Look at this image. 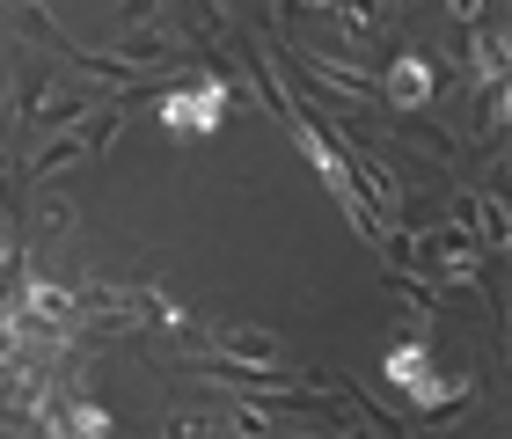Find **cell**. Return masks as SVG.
<instances>
[{
    "label": "cell",
    "mask_w": 512,
    "mask_h": 439,
    "mask_svg": "<svg viewBox=\"0 0 512 439\" xmlns=\"http://www.w3.org/2000/svg\"><path fill=\"white\" fill-rule=\"evenodd\" d=\"M381 88H388V110L417 118V110L439 103V88H447V66H432L425 52H395V66L381 74Z\"/></svg>",
    "instance_id": "cell-2"
},
{
    "label": "cell",
    "mask_w": 512,
    "mask_h": 439,
    "mask_svg": "<svg viewBox=\"0 0 512 439\" xmlns=\"http://www.w3.org/2000/svg\"><path fill=\"white\" fill-rule=\"evenodd\" d=\"M278 52H286V44H278ZM293 66H300V74H308L315 88H330V96H344V103H388V88L374 81V74H359V66L352 59H322V52H286Z\"/></svg>",
    "instance_id": "cell-3"
},
{
    "label": "cell",
    "mask_w": 512,
    "mask_h": 439,
    "mask_svg": "<svg viewBox=\"0 0 512 439\" xmlns=\"http://www.w3.org/2000/svg\"><path fill=\"white\" fill-rule=\"evenodd\" d=\"M191 44H213L220 30H227V15H220V0H183V22H176Z\"/></svg>",
    "instance_id": "cell-9"
},
{
    "label": "cell",
    "mask_w": 512,
    "mask_h": 439,
    "mask_svg": "<svg viewBox=\"0 0 512 439\" xmlns=\"http://www.w3.org/2000/svg\"><path fill=\"white\" fill-rule=\"evenodd\" d=\"M118 15H125V30H139V22L154 15V0H118Z\"/></svg>",
    "instance_id": "cell-13"
},
{
    "label": "cell",
    "mask_w": 512,
    "mask_h": 439,
    "mask_svg": "<svg viewBox=\"0 0 512 439\" xmlns=\"http://www.w3.org/2000/svg\"><path fill=\"white\" fill-rule=\"evenodd\" d=\"M381 374H388L395 388H425V381H432V337L388 344V352H381Z\"/></svg>",
    "instance_id": "cell-6"
},
{
    "label": "cell",
    "mask_w": 512,
    "mask_h": 439,
    "mask_svg": "<svg viewBox=\"0 0 512 439\" xmlns=\"http://www.w3.org/2000/svg\"><path fill=\"white\" fill-rule=\"evenodd\" d=\"M154 118H161V132H176V140H213V132L227 125V74L205 66L198 81L161 88V96H154Z\"/></svg>",
    "instance_id": "cell-1"
},
{
    "label": "cell",
    "mask_w": 512,
    "mask_h": 439,
    "mask_svg": "<svg viewBox=\"0 0 512 439\" xmlns=\"http://www.w3.org/2000/svg\"><path fill=\"white\" fill-rule=\"evenodd\" d=\"M454 213L469 220L476 235H483V242H491L498 257L512 264V205H505L498 191H454Z\"/></svg>",
    "instance_id": "cell-4"
},
{
    "label": "cell",
    "mask_w": 512,
    "mask_h": 439,
    "mask_svg": "<svg viewBox=\"0 0 512 439\" xmlns=\"http://www.w3.org/2000/svg\"><path fill=\"white\" fill-rule=\"evenodd\" d=\"M213 352L235 359V366H278V337L256 330V322H220V330H213Z\"/></svg>",
    "instance_id": "cell-5"
},
{
    "label": "cell",
    "mask_w": 512,
    "mask_h": 439,
    "mask_svg": "<svg viewBox=\"0 0 512 439\" xmlns=\"http://www.w3.org/2000/svg\"><path fill=\"white\" fill-rule=\"evenodd\" d=\"M118 52H125L132 66H154V59H169V37H161L154 22H139V30H125V44H118Z\"/></svg>",
    "instance_id": "cell-10"
},
{
    "label": "cell",
    "mask_w": 512,
    "mask_h": 439,
    "mask_svg": "<svg viewBox=\"0 0 512 439\" xmlns=\"http://www.w3.org/2000/svg\"><path fill=\"white\" fill-rule=\"evenodd\" d=\"M483 8H491V0H447V15L461 22V30H476V22H483Z\"/></svg>",
    "instance_id": "cell-12"
},
{
    "label": "cell",
    "mask_w": 512,
    "mask_h": 439,
    "mask_svg": "<svg viewBox=\"0 0 512 439\" xmlns=\"http://www.w3.org/2000/svg\"><path fill=\"white\" fill-rule=\"evenodd\" d=\"M469 396H476V374H469V366H461V374H432L425 388H410V403H417V410H439V418L461 410Z\"/></svg>",
    "instance_id": "cell-8"
},
{
    "label": "cell",
    "mask_w": 512,
    "mask_h": 439,
    "mask_svg": "<svg viewBox=\"0 0 512 439\" xmlns=\"http://www.w3.org/2000/svg\"><path fill=\"white\" fill-rule=\"evenodd\" d=\"M388 8H403V0H388Z\"/></svg>",
    "instance_id": "cell-16"
},
{
    "label": "cell",
    "mask_w": 512,
    "mask_h": 439,
    "mask_svg": "<svg viewBox=\"0 0 512 439\" xmlns=\"http://www.w3.org/2000/svg\"><path fill=\"white\" fill-rule=\"evenodd\" d=\"M505 52H512V15H505Z\"/></svg>",
    "instance_id": "cell-15"
},
{
    "label": "cell",
    "mask_w": 512,
    "mask_h": 439,
    "mask_svg": "<svg viewBox=\"0 0 512 439\" xmlns=\"http://www.w3.org/2000/svg\"><path fill=\"white\" fill-rule=\"evenodd\" d=\"M512 74V52H505V30H469V81H483V88H498Z\"/></svg>",
    "instance_id": "cell-7"
},
{
    "label": "cell",
    "mask_w": 512,
    "mask_h": 439,
    "mask_svg": "<svg viewBox=\"0 0 512 439\" xmlns=\"http://www.w3.org/2000/svg\"><path fill=\"white\" fill-rule=\"evenodd\" d=\"M308 8H330V15H337V8H344V0H308Z\"/></svg>",
    "instance_id": "cell-14"
},
{
    "label": "cell",
    "mask_w": 512,
    "mask_h": 439,
    "mask_svg": "<svg viewBox=\"0 0 512 439\" xmlns=\"http://www.w3.org/2000/svg\"><path fill=\"white\" fill-rule=\"evenodd\" d=\"M483 118H491V132H505V140H512V74L483 96Z\"/></svg>",
    "instance_id": "cell-11"
}]
</instances>
